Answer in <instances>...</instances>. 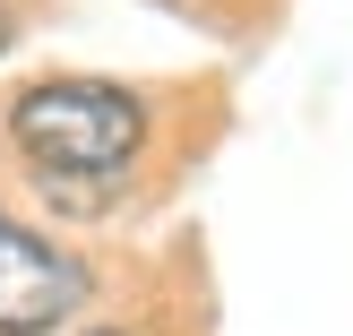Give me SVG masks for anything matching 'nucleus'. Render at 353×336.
<instances>
[{
    "instance_id": "obj_1",
    "label": "nucleus",
    "mask_w": 353,
    "mask_h": 336,
    "mask_svg": "<svg viewBox=\"0 0 353 336\" xmlns=\"http://www.w3.org/2000/svg\"><path fill=\"white\" fill-rule=\"evenodd\" d=\"M9 147L43 181H112L147 147V103L103 78H43L9 103Z\"/></svg>"
},
{
    "instance_id": "obj_3",
    "label": "nucleus",
    "mask_w": 353,
    "mask_h": 336,
    "mask_svg": "<svg viewBox=\"0 0 353 336\" xmlns=\"http://www.w3.org/2000/svg\"><path fill=\"white\" fill-rule=\"evenodd\" d=\"M0 43H9V17H0Z\"/></svg>"
},
{
    "instance_id": "obj_2",
    "label": "nucleus",
    "mask_w": 353,
    "mask_h": 336,
    "mask_svg": "<svg viewBox=\"0 0 353 336\" xmlns=\"http://www.w3.org/2000/svg\"><path fill=\"white\" fill-rule=\"evenodd\" d=\"M86 302V268L0 207V336H52Z\"/></svg>"
}]
</instances>
